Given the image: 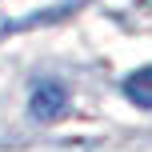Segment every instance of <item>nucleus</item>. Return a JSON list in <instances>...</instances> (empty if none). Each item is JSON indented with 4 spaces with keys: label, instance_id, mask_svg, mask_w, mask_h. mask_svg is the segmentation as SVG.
<instances>
[{
    "label": "nucleus",
    "instance_id": "f257e3e1",
    "mask_svg": "<svg viewBox=\"0 0 152 152\" xmlns=\"http://www.w3.org/2000/svg\"><path fill=\"white\" fill-rule=\"evenodd\" d=\"M68 108H72V92H68L64 80H56V76H40V80L32 84V92H28V116H32V120L52 124V120H60Z\"/></svg>",
    "mask_w": 152,
    "mask_h": 152
},
{
    "label": "nucleus",
    "instance_id": "f03ea898",
    "mask_svg": "<svg viewBox=\"0 0 152 152\" xmlns=\"http://www.w3.org/2000/svg\"><path fill=\"white\" fill-rule=\"evenodd\" d=\"M120 92H124V100H128V104L152 108V64H148V68L128 72V76H124V84H120Z\"/></svg>",
    "mask_w": 152,
    "mask_h": 152
}]
</instances>
